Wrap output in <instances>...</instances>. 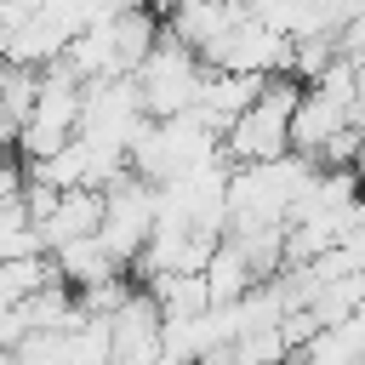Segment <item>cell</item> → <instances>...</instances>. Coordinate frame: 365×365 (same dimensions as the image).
<instances>
[{
    "mask_svg": "<svg viewBox=\"0 0 365 365\" xmlns=\"http://www.w3.org/2000/svg\"><path fill=\"white\" fill-rule=\"evenodd\" d=\"M297 97H302V86L291 74L262 80L257 103L222 131V160L228 165H262V160L291 154V108H297Z\"/></svg>",
    "mask_w": 365,
    "mask_h": 365,
    "instance_id": "obj_1",
    "label": "cell"
},
{
    "mask_svg": "<svg viewBox=\"0 0 365 365\" xmlns=\"http://www.w3.org/2000/svg\"><path fill=\"white\" fill-rule=\"evenodd\" d=\"M205 63L177 40V34H160L154 51L137 63V97H143V114L148 120H177V114H194L200 91H205Z\"/></svg>",
    "mask_w": 365,
    "mask_h": 365,
    "instance_id": "obj_2",
    "label": "cell"
},
{
    "mask_svg": "<svg viewBox=\"0 0 365 365\" xmlns=\"http://www.w3.org/2000/svg\"><path fill=\"white\" fill-rule=\"evenodd\" d=\"M154 217H160V200H154V182H143L137 171L114 177L103 188V222H97V240L114 251V262L131 274V262L143 257L148 234H154Z\"/></svg>",
    "mask_w": 365,
    "mask_h": 365,
    "instance_id": "obj_3",
    "label": "cell"
},
{
    "mask_svg": "<svg viewBox=\"0 0 365 365\" xmlns=\"http://www.w3.org/2000/svg\"><path fill=\"white\" fill-rule=\"evenodd\" d=\"M348 125H365V114L342 108V103L325 97L319 86H302V97H297V108H291V154H302V160L319 165V154L331 148V137L348 131Z\"/></svg>",
    "mask_w": 365,
    "mask_h": 365,
    "instance_id": "obj_4",
    "label": "cell"
},
{
    "mask_svg": "<svg viewBox=\"0 0 365 365\" xmlns=\"http://www.w3.org/2000/svg\"><path fill=\"white\" fill-rule=\"evenodd\" d=\"M97 222H103V194H97V188H57V200H51V211L34 222V234H40V251L51 257L57 245L97 234Z\"/></svg>",
    "mask_w": 365,
    "mask_h": 365,
    "instance_id": "obj_5",
    "label": "cell"
},
{
    "mask_svg": "<svg viewBox=\"0 0 365 365\" xmlns=\"http://www.w3.org/2000/svg\"><path fill=\"white\" fill-rule=\"evenodd\" d=\"M165 34V17L154 6H125L108 17V46H114V68L120 74H137V63L154 51V40Z\"/></svg>",
    "mask_w": 365,
    "mask_h": 365,
    "instance_id": "obj_6",
    "label": "cell"
},
{
    "mask_svg": "<svg viewBox=\"0 0 365 365\" xmlns=\"http://www.w3.org/2000/svg\"><path fill=\"white\" fill-rule=\"evenodd\" d=\"M200 279H205V291H211V308H222V302H240V297L257 285V268L245 262V251H240L234 240H217V251L205 257Z\"/></svg>",
    "mask_w": 365,
    "mask_h": 365,
    "instance_id": "obj_7",
    "label": "cell"
},
{
    "mask_svg": "<svg viewBox=\"0 0 365 365\" xmlns=\"http://www.w3.org/2000/svg\"><path fill=\"white\" fill-rule=\"evenodd\" d=\"M0 160H17V120L0 108Z\"/></svg>",
    "mask_w": 365,
    "mask_h": 365,
    "instance_id": "obj_8",
    "label": "cell"
},
{
    "mask_svg": "<svg viewBox=\"0 0 365 365\" xmlns=\"http://www.w3.org/2000/svg\"><path fill=\"white\" fill-rule=\"evenodd\" d=\"M354 177L365 182V131H359V148H354Z\"/></svg>",
    "mask_w": 365,
    "mask_h": 365,
    "instance_id": "obj_9",
    "label": "cell"
}]
</instances>
